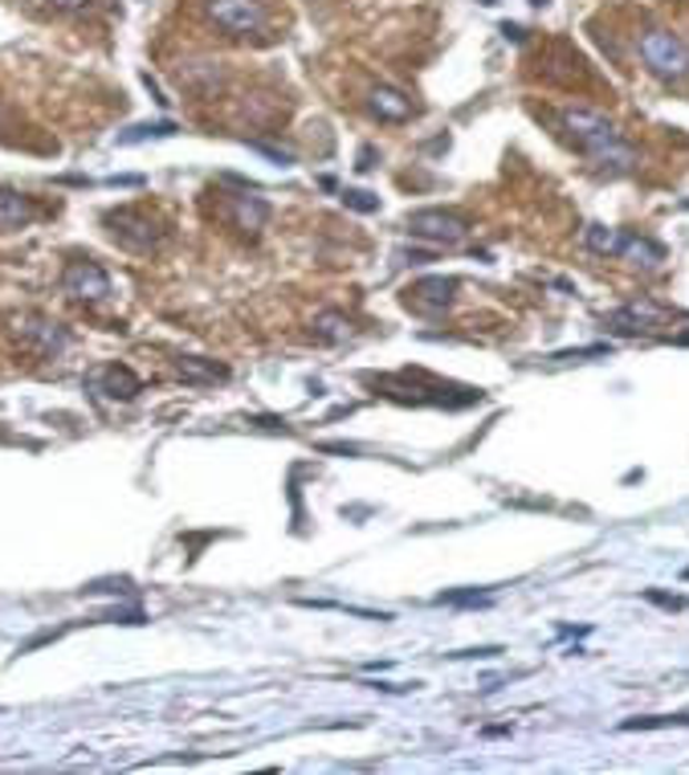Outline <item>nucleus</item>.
<instances>
[{"label":"nucleus","mask_w":689,"mask_h":775,"mask_svg":"<svg viewBox=\"0 0 689 775\" xmlns=\"http://www.w3.org/2000/svg\"><path fill=\"white\" fill-rule=\"evenodd\" d=\"M559 123H564V131L571 135V143H576L588 160H596V168H604V172H612V175L632 172V168H637V148L625 143L620 131H616L600 111L567 107V111L559 114Z\"/></svg>","instance_id":"f257e3e1"},{"label":"nucleus","mask_w":689,"mask_h":775,"mask_svg":"<svg viewBox=\"0 0 689 775\" xmlns=\"http://www.w3.org/2000/svg\"><path fill=\"white\" fill-rule=\"evenodd\" d=\"M637 53L645 70L661 82H686L689 78V46L677 38L673 29H645L637 38Z\"/></svg>","instance_id":"f03ea898"},{"label":"nucleus","mask_w":689,"mask_h":775,"mask_svg":"<svg viewBox=\"0 0 689 775\" xmlns=\"http://www.w3.org/2000/svg\"><path fill=\"white\" fill-rule=\"evenodd\" d=\"M102 225L111 229V238L131 253H155L163 241H168V229H163L151 213H143V209H131V204H123V209H111V213L102 217Z\"/></svg>","instance_id":"7ed1b4c3"},{"label":"nucleus","mask_w":689,"mask_h":775,"mask_svg":"<svg viewBox=\"0 0 689 775\" xmlns=\"http://www.w3.org/2000/svg\"><path fill=\"white\" fill-rule=\"evenodd\" d=\"M204 17L229 38H257L270 26L262 0H204Z\"/></svg>","instance_id":"20e7f679"},{"label":"nucleus","mask_w":689,"mask_h":775,"mask_svg":"<svg viewBox=\"0 0 689 775\" xmlns=\"http://www.w3.org/2000/svg\"><path fill=\"white\" fill-rule=\"evenodd\" d=\"M13 323V335L21 339V348L33 351V355H62L65 348H70V335H65V326L62 323H53V319H45V314H13L9 319Z\"/></svg>","instance_id":"39448f33"},{"label":"nucleus","mask_w":689,"mask_h":775,"mask_svg":"<svg viewBox=\"0 0 689 775\" xmlns=\"http://www.w3.org/2000/svg\"><path fill=\"white\" fill-rule=\"evenodd\" d=\"M408 229H413V238H425L433 245H462L469 238V221L457 213H445V209H421V213L408 217Z\"/></svg>","instance_id":"423d86ee"},{"label":"nucleus","mask_w":689,"mask_h":775,"mask_svg":"<svg viewBox=\"0 0 689 775\" xmlns=\"http://www.w3.org/2000/svg\"><path fill=\"white\" fill-rule=\"evenodd\" d=\"M669 319H673V311H669V306H661V302L632 299V302H625V306H616V311L608 314V331H616V335H645V331L669 323Z\"/></svg>","instance_id":"0eeeda50"},{"label":"nucleus","mask_w":689,"mask_h":775,"mask_svg":"<svg viewBox=\"0 0 689 775\" xmlns=\"http://www.w3.org/2000/svg\"><path fill=\"white\" fill-rule=\"evenodd\" d=\"M62 290L78 302H102L111 294V278L99 262H70L62 270Z\"/></svg>","instance_id":"6e6552de"},{"label":"nucleus","mask_w":689,"mask_h":775,"mask_svg":"<svg viewBox=\"0 0 689 775\" xmlns=\"http://www.w3.org/2000/svg\"><path fill=\"white\" fill-rule=\"evenodd\" d=\"M453 299H457V282L453 278H421V282H413V290H408V306H413L416 314H445L453 306Z\"/></svg>","instance_id":"1a4fd4ad"},{"label":"nucleus","mask_w":689,"mask_h":775,"mask_svg":"<svg viewBox=\"0 0 689 775\" xmlns=\"http://www.w3.org/2000/svg\"><path fill=\"white\" fill-rule=\"evenodd\" d=\"M90 392H99L107 401H135L143 392V380H139L131 368H119V363H107L99 372H90Z\"/></svg>","instance_id":"9d476101"},{"label":"nucleus","mask_w":689,"mask_h":775,"mask_svg":"<svg viewBox=\"0 0 689 775\" xmlns=\"http://www.w3.org/2000/svg\"><path fill=\"white\" fill-rule=\"evenodd\" d=\"M225 221L237 229V233H245V238H257L265 229V221H270V204H265L262 197L237 192V197H229L225 201Z\"/></svg>","instance_id":"9b49d317"},{"label":"nucleus","mask_w":689,"mask_h":775,"mask_svg":"<svg viewBox=\"0 0 689 775\" xmlns=\"http://www.w3.org/2000/svg\"><path fill=\"white\" fill-rule=\"evenodd\" d=\"M367 111L379 123H408L413 119V99L396 87H376L367 94Z\"/></svg>","instance_id":"f8f14e48"},{"label":"nucleus","mask_w":689,"mask_h":775,"mask_svg":"<svg viewBox=\"0 0 689 775\" xmlns=\"http://www.w3.org/2000/svg\"><path fill=\"white\" fill-rule=\"evenodd\" d=\"M176 372L189 380V384H225L229 380V368L216 360H204V355H180L176 360Z\"/></svg>","instance_id":"ddd939ff"},{"label":"nucleus","mask_w":689,"mask_h":775,"mask_svg":"<svg viewBox=\"0 0 689 775\" xmlns=\"http://www.w3.org/2000/svg\"><path fill=\"white\" fill-rule=\"evenodd\" d=\"M33 221V204L29 197L13 192V188H0V229H21Z\"/></svg>","instance_id":"4468645a"},{"label":"nucleus","mask_w":689,"mask_h":775,"mask_svg":"<svg viewBox=\"0 0 689 775\" xmlns=\"http://www.w3.org/2000/svg\"><path fill=\"white\" fill-rule=\"evenodd\" d=\"M311 335L318 343H343V339L352 335V319L343 311H318L311 323Z\"/></svg>","instance_id":"2eb2a0df"},{"label":"nucleus","mask_w":689,"mask_h":775,"mask_svg":"<svg viewBox=\"0 0 689 775\" xmlns=\"http://www.w3.org/2000/svg\"><path fill=\"white\" fill-rule=\"evenodd\" d=\"M584 245L591 253H600V258H620L625 250V233L620 229H608V225H588L584 229Z\"/></svg>","instance_id":"dca6fc26"},{"label":"nucleus","mask_w":689,"mask_h":775,"mask_svg":"<svg viewBox=\"0 0 689 775\" xmlns=\"http://www.w3.org/2000/svg\"><path fill=\"white\" fill-rule=\"evenodd\" d=\"M620 258H625V262H637V265H661L665 250L649 238H628L625 233V250H620Z\"/></svg>","instance_id":"f3484780"},{"label":"nucleus","mask_w":689,"mask_h":775,"mask_svg":"<svg viewBox=\"0 0 689 775\" xmlns=\"http://www.w3.org/2000/svg\"><path fill=\"white\" fill-rule=\"evenodd\" d=\"M657 726H689V718L686 714H677V718L652 714V718H628V723H620V731H657Z\"/></svg>","instance_id":"a211bd4d"},{"label":"nucleus","mask_w":689,"mask_h":775,"mask_svg":"<svg viewBox=\"0 0 689 775\" xmlns=\"http://www.w3.org/2000/svg\"><path fill=\"white\" fill-rule=\"evenodd\" d=\"M343 204L355 209V213H376L379 197H372V192H364V188H347V192H343Z\"/></svg>","instance_id":"6ab92c4d"},{"label":"nucleus","mask_w":689,"mask_h":775,"mask_svg":"<svg viewBox=\"0 0 689 775\" xmlns=\"http://www.w3.org/2000/svg\"><path fill=\"white\" fill-rule=\"evenodd\" d=\"M45 4H50V9H62V13H74V9H82L87 0H45Z\"/></svg>","instance_id":"aec40b11"},{"label":"nucleus","mask_w":689,"mask_h":775,"mask_svg":"<svg viewBox=\"0 0 689 775\" xmlns=\"http://www.w3.org/2000/svg\"><path fill=\"white\" fill-rule=\"evenodd\" d=\"M501 33H506V38H510V41H523V29H518V26H510V21H506V26H501Z\"/></svg>","instance_id":"412c9836"},{"label":"nucleus","mask_w":689,"mask_h":775,"mask_svg":"<svg viewBox=\"0 0 689 775\" xmlns=\"http://www.w3.org/2000/svg\"><path fill=\"white\" fill-rule=\"evenodd\" d=\"M530 4H539V9H543V4H547V0H530Z\"/></svg>","instance_id":"4be33fe9"},{"label":"nucleus","mask_w":689,"mask_h":775,"mask_svg":"<svg viewBox=\"0 0 689 775\" xmlns=\"http://www.w3.org/2000/svg\"><path fill=\"white\" fill-rule=\"evenodd\" d=\"M686 575H689V572H686Z\"/></svg>","instance_id":"5701e85b"}]
</instances>
